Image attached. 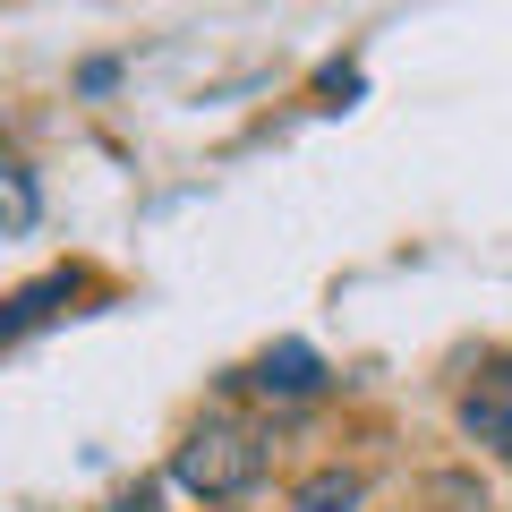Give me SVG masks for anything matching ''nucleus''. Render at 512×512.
Masks as SVG:
<instances>
[{"label": "nucleus", "instance_id": "f257e3e1", "mask_svg": "<svg viewBox=\"0 0 512 512\" xmlns=\"http://www.w3.org/2000/svg\"><path fill=\"white\" fill-rule=\"evenodd\" d=\"M171 478L188 495H205V504H239L265 478V427L239 419V410H205L180 436V453H171Z\"/></svg>", "mask_w": 512, "mask_h": 512}, {"label": "nucleus", "instance_id": "f03ea898", "mask_svg": "<svg viewBox=\"0 0 512 512\" xmlns=\"http://www.w3.org/2000/svg\"><path fill=\"white\" fill-rule=\"evenodd\" d=\"M461 436L487 453H512V359H487V376L461 393Z\"/></svg>", "mask_w": 512, "mask_h": 512}, {"label": "nucleus", "instance_id": "7ed1b4c3", "mask_svg": "<svg viewBox=\"0 0 512 512\" xmlns=\"http://www.w3.org/2000/svg\"><path fill=\"white\" fill-rule=\"evenodd\" d=\"M239 384H256V393H274V402H308V393H325V359H316L308 342H274L265 359L248 367Z\"/></svg>", "mask_w": 512, "mask_h": 512}, {"label": "nucleus", "instance_id": "20e7f679", "mask_svg": "<svg viewBox=\"0 0 512 512\" xmlns=\"http://www.w3.org/2000/svg\"><path fill=\"white\" fill-rule=\"evenodd\" d=\"M60 299H77V274H43V282H26V291L0 308V342H9V333H26V325H43Z\"/></svg>", "mask_w": 512, "mask_h": 512}, {"label": "nucleus", "instance_id": "39448f33", "mask_svg": "<svg viewBox=\"0 0 512 512\" xmlns=\"http://www.w3.org/2000/svg\"><path fill=\"white\" fill-rule=\"evenodd\" d=\"M359 495H367L359 470H316V478H299L291 512H359Z\"/></svg>", "mask_w": 512, "mask_h": 512}, {"label": "nucleus", "instance_id": "423d86ee", "mask_svg": "<svg viewBox=\"0 0 512 512\" xmlns=\"http://www.w3.org/2000/svg\"><path fill=\"white\" fill-rule=\"evenodd\" d=\"M0 222L18 231V222H35V180H26V163L9 146H0Z\"/></svg>", "mask_w": 512, "mask_h": 512}]
</instances>
